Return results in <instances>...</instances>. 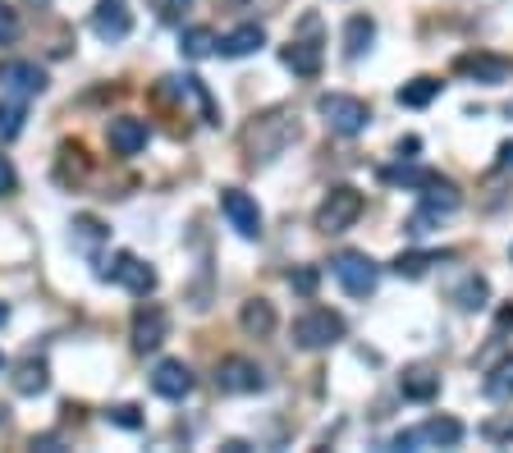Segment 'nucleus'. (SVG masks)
Listing matches in <instances>:
<instances>
[{
    "label": "nucleus",
    "instance_id": "f257e3e1",
    "mask_svg": "<svg viewBox=\"0 0 513 453\" xmlns=\"http://www.w3.org/2000/svg\"><path fill=\"white\" fill-rule=\"evenodd\" d=\"M298 142V119L294 110H266V115H257L243 129V156H248L252 165H266L275 161V156H284V151Z\"/></svg>",
    "mask_w": 513,
    "mask_h": 453
},
{
    "label": "nucleus",
    "instance_id": "f03ea898",
    "mask_svg": "<svg viewBox=\"0 0 513 453\" xmlns=\"http://www.w3.org/2000/svg\"><path fill=\"white\" fill-rule=\"evenodd\" d=\"M321 119H326V129L339 133V138H358L367 124H372V106L362 97H349V92H326L317 101Z\"/></svg>",
    "mask_w": 513,
    "mask_h": 453
},
{
    "label": "nucleus",
    "instance_id": "7ed1b4c3",
    "mask_svg": "<svg viewBox=\"0 0 513 453\" xmlns=\"http://www.w3.org/2000/svg\"><path fill=\"white\" fill-rule=\"evenodd\" d=\"M362 206H367V197H362L353 184L330 188V193L321 197V206H317V229L321 234H344L349 225H358Z\"/></svg>",
    "mask_w": 513,
    "mask_h": 453
},
{
    "label": "nucleus",
    "instance_id": "20e7f679",
    "mask_svg": "<svg viewBox=\"0 0 513 453\" xmlns=\"http://www.w3.org/2000/svg\"><path fill=\"white\" fill-rule=\"evenodd\" d=\"M344 339V316L330 312V307H312L294 321V344L307 348V353H317V348H330Z\"/></svg>",
    "mask_w": 513,
    "mask_h": 453
},
{
    "label": "nucleus",
    "instance_id": "39448f33",
    "mask_svg": "<svg viewBox=\"0 0 513 453\" xmlns=\"http://www.w3.org/2000/svg\"><path fill=\"white\" fill-rule=\"evenodd\" d=\"M463 440V421L459 417H431L413 431H399L390 440V449H454Z\"/></svg>",
    "mask_w": 513,
    "mask_h": 453
},
{
    "label": "nucleus",
    "instance_id": "423d86ee",
    "mask_svg": "<svg viewBox=\"0 0 513 453\" xmlns=\"http://www.w3.org/2000/svg\"><path fill=\"white\" fill-rule=\"evenodd\" d=\"M330 270H335V280L344 284L349 298H372L376 284H381V266H376L367 252H339V257L330 261Z\"/></svg>",
    "mask_w": 513,
    "mask_h": 453
},
{
    "label": "nucleus",
    "instance_id": "0eeeda50",
    "mask_svg": "<svg viewBox=\"0 0 513 453\" xmlns=\"http://www.w3.org/2000/svg\"><path fill=\"white\" fill-rule=\"evenodd\" d=\"M101 280H115L120 289L138 293V298H147V293L156 289V270L147 266V261H138L133 252H115V257L101 266Z\"/></svg>",
    "mask_w": 513,
    "mask_h": 453
},
{
    "label": "nucleus",
    "instance_id": "6e6552de",
    "mask_svg": "<svg viewBox=\"0 0 513 453\" xmlns=\"http://www.w3.org/2000/svg\"><path fill=\"white\" fill-rule=\"evenodd\" d=\"M216 389L220 394H262L266 389V371L248 357H220L216 367Z\"/></svg>",
    "mask_w": 513,
    "mask_h": 453
},
{
    "label": "nucleus",
    "instance_id": "1a4fd4ad",
    "mask_svg": "<svg viewBox=\"0 0 513 453\" xmlns=\"http://www.w3.org/2000/svg\"><path fill=\"white\" fill-rule=\"evenodd\" d=\"M0 92L14 97V101L42 97L46 92V69L33 65V60H5V65H0Z\"/></svg>",
    "mask_w": 513,
    "mask_h": 453
},
{
    "label": "nucleus",
    "instance_id": "9d476101",
    "mask_svg": "<svg viewBox=\"0 0 513 453\" xmlns=\"http://www.w3.org/2000/svg\"><path fill=\"white\" fill-rule=\"evenodd\" d=\"M170 339V316H165L161 302H138V312H133V348L138 353H152Z\"/></svg>",
    "mask_w": 513,
    "mask_h": 453
},
{
    "label": "nucleus",
    "instance_id": "9b49d317",
    "mask_svg": "<svg viewBox=\"0 0 513 453\" xmlns=\"http://www.w3.org/2000/svg\"><path fill=\"white\" fill-rule=\"evenodd\" d=\"M193 367L188 362H179V357H165V362H156V371H152V389L161 394V399H170V403H184L188 394H193Z\"/></svg>",
    "mask_w": 513,
    "mask_h": 453
},
{
    "label": "nucleus",
    "instance_id": "f8f14e48",
    "mask_svg": "<svg viewBox=\"0 0 513 453\" xmlns=\"http://www.w3.org/2000/svg\"><path fill=\"white\" fill-rule=\"evenodd\" d=\"M220 211L230 216V225L243 238H262V211H257V202L243 188H220Z\"/></svg>",
    "mask_w": 513,
    "mask_h": 453
},
{
    "label": "nucleus",
    "instance_id": "ddd939ff",
    "mask_svg": "<svg viewBox=\"0 0 513 453\" xmlns=\"http://www.w3.org/2000/svg\"><path fill=\"white\" fill-rule=\"evenodd\" d=\"M147 119H138V115H115L106 124V142H110V151L115 156H138L142 147H147Z\"/></svg>",
    "mask_w": 513,
    "mask_h": 453
},
{
    "label": "nucleus",
    "instance_id": "4468645a",
    "mask_svg": "<svg viewBox=\"0 0 513 453\" xmlns=\"http://www.w3.org/2000/svg\"><path fill=\"white\" fill-rule=\"evenodd\" d=\"M459 69L463 78H477V83H504L513 74V65L504 55H491V51H472V55H459Z\"/></svg>",
    "mask_w": 513,
    "mask_h": 453
},
{
    "label": "nucleus",
    "instance_id": "2eb2a0df",
    "mask_svg": "<svg viewBox=\"0 0 513 453\" xmlns=\"http://www.w3.org/2000/svg\"><path fill=\"white\" fill-rule=\"evenodd\" d=\"M133 28V14L124 10V0H106L97 14H92V33L101 37V42H124Z\"/></svg>",
    "mask_w": 513,
    "mask_h": 453
},
{
    "label": "nucleus",
    "instance_id": "dca6fc26",
    "mask_svg": "<svg viewBox=\"0 0 513 453\" xmlns=\"http://www.w3.org/2000/svg\"><path fill=\"white\" fill-rule=\"evenodd\" d=\"M459 206H463V193H459L454 184H449V179H440V174L422 188V216L440 220V216H454Z\"/></svg>",
    "mask_w": 513,
    "mask_h": 453
},
{
    "label": "nucleus",
    "instance_id": "f3484780",
    "mask_svg": "<svg viewBox=\"0 0 513 453\" xmlns=\"http://www.w3.org/2000/svg\"><path fill=\"white\" fill-rule=\"evenodd\" d=\"M216 46H220L225 60H243V55H252V51H262L266 46V28L262 23H243V28H234V33L220 37Z\"/></svg>",
    "mask_w": 513,
    "mask_h": 453
},
{
    "label": "nucleus",
    "instance_id": "a211bd4d",
    "mask_svg": "<svg viewBox=\"0 0 513 453\" xmlns=\"http://www.w3.org/2000/svg\"><path fill=\"white\" fill-rule=\"evenodd\" d=\"M280 60H284V69H294L298 78H317V74H321V60H326V55H321L317 42H298V37H294V42L284 46Z\"/></svg>",
    "mask_w": 513,
    "mask_h": 453
},
{
    "label": "nucleus",
    "instance_id": "6ab92c4d",
    "mask_svg": "<svg viewBox=\"0 0 513 453\" xmlns=\"http://www.w3.org/2000/svg\"><path fill=\"white\" fill-rule=\"evenodd\" d=\"M55 179H60L65 188H74V184H83V179H88V151H83V142H65V147H60Z\"/></svg>",
    "mask_w": 513,
    "mask_h": 453
},
{
    "label": "nucleus",
    "instance_id": "aec40b11",
    "mask_svg": "<svg viewBox=\"0 0 513 453\" xmlns=\"http://www.w3.org/2000/svg\"><path fill=\"white\" fill-rule=\"evenodd\" d=\"M399 389H404V399H413V403H431L440 394V376L431 367H408L404 376H399Z\"/></svg>",
    "mask_w": 513,
    "mask_h": 453
},
{
    "label": "nucleus",
    "instance_id": "412c9836",
    "mask_svg": "<svg viewBox=\"0 0 513 453\" xmlns=\"http://www.w3.org/2000/svg\"><path fill=\"white\" fill-rule=\"evenodd\" d=\"M239 325L248 330L252 339H266V335H275V307L266 298H252V302H243V312H239Z\"/></svg>",
    "mask_w": 513,
    "mask_h": 453
},
{
    "label": "nucleus",
    "instance_id": "4be33fe9",
    "mask_svg": "<svg viewBox=\"0 0 513 453\" xmlns=\"http://www.w3.org/2000/svg\"><path fill=\"white\" fill-rule=\"evenodd\" d=\"M376 42V19H367V14H353L349 23H344V55L349 60H358L367 46Z\"/></svg>",
    "mask_w": 513,
    "mask_h": 453
},
{
    "label": "nucleus",
    "instance_id": "5701e85b",
    "mask_svg": "<svg viewBox=\"0 0 513 453\" xmlns=\"http://www.w3.org/2000/svg\"><path fill=\"white\" fill-rule=\"evenodd\" d=\"M46 385H51V376H46V362H42V357H23L19 371H14V389H19L23 399H33V394H42Z\"/></svg>",
    "mask_w": 513,
    "mask_h": 453
},
{
    "label": "nucleus",
    "instance_id": "b1692460",
    "mask_svg": "<svg viewBox=\"0 0 513 453\" xmlns=\"http://www.w3.org/2000/svg\"><path fill=\"white\" fill-rule=\"evenodd\" d=\"M436 97H440V78H431V74H422V78H413V83L399 87V106H408V110L431 106Z\"/></svg>",
    "mask_w": 513,
    "mask_h": 453
},
{
    "label": "nucleus",
    "instance_id": "393cba45",
    "mask_svg": "<svg viewBox=\"0 0 513 453\" xmlns=\"http://www.w3.org/2000/svg\"><path fill=\"white\" fill-rule=\"evenodd\" d=\"M486 298H491V284L481 280V275H468V280L454 289V302H459L463 312H481V307H486Z\"/></svg>",
    "mask_w": 513,
    "mask_h": 453
},
{
    "label": "nucleus",
    "instance_id": "a878e982",
    "mask_svg": "<svg viewBox=\"0 0 513 453\" xmlns=\"http://www.w3.org/2000/svg\"><path fill=\"white\" fill-rule=\"evenodd\" d=\"M436 261H440V252H399V257H394V275H404V280H422Z\"/></svg>",
    "mask_w": 513,
    "mask_h": 453
},
{
    "label": "nucleus",
    "instance_id": "bb28decb",
    "mask_svg": "<svg viewBox=\"0 0 513 453\" xmlns=\"http://www.w3.org/2000/svg\"><path fill=\"white\" fill-rule=\"evenodd\" d=\"M179 51H184L188 60H207V55L216 51V33H211V28H188V33L179 37Z\"/></svg>",
    "mask_w": 513,
    "mask_h": 453
},
{
    "label": "nucleus",
    "instance_id": "cd10ccee",
    "mask_svg": "<svg viewBox=\"0 0 513 453\" xmlns=\"http://www.w3.org/2000/svg\"><path fill=\"white\" fill-rule=\"evenodd\" d=\"M97 243H106V225L92 216H78L74 220V248L78 252H97Z\"/></svg>",
    "mask_w": 513,
    "mask_h": 453
},
{
    "label": "nucleus",
    "instance_id": "c85d7f7f",
    "mask_svg": "<svg viewBox=\"0 0 513 453\" xmlns=\"http://www.w3.org/2000/svg\"><path fill=\"white\" fill-rule=\"evenodd\" d=\"M23 119H28V110H23V101H0V142H14L23 133Z\"/></svg>",
    "mask_w": 513,
    "mask_h": 453
},
{
    "label": "nucleus",
    "instance_id": "c756f323",
    "mask_svg": "<svg viewBox=\"0 0 513 453\" xmlns=\"http://www.w3.org/2000/svg\"><path fill=\"white\" fill-rule=\"evenodd\" d=\"M436 179L431 170H413V165H399V170H385V184H399V188H426Z\"/></svg>",
    "mask_w": 513,
    "mask_h": 453
},
{
    "label": "nucleus",
    "instance_id": "7c9ffc66",
    "mask_svg": "<svg viewBox=\"0 0 513 453\" xmlns=\"http://www.w3.org/2000/svg\"><path fill=\"white\" fill-rule=\"evenodd\" d=\"M486 394H491V399H504V403L513 399V362H504V367L486 380Z\"/></svg>",
    "mask_w": 513,
    "mask_h": 453
},
{
    "label": "nucleus",
    "instance_id": "2f4dec72",
    "mask_svg": "<svg viewBox=\"0 0 513 453\" xmlns=\"http://www.w3.org/2000/svg\"><path fill=\"white\" fill-rule=\"evenodd\" d=\"M19 33H23V23H19V10H14V5H0V46L19 42Z\"/></svg>",
    "mask_w": 513,
    "mask_h": 453
},
{
    "label": "nucleus",
    "instance_id": "473e14b6",
    "mask_svg": "<svg viewBox=\"0 0 513 453\" xmlns=\"http://www.w3.org/2000/svg\"><path fill=\"white\" fill-rule=\"evenodd\" d=\"M481 435H486L491 444H513V412L509 417H491L486 426H481Z\"/></svg>",
    "mask_w": 513,
    "mask_h": 453
},
{
    "label": "nucleus",
    "instance_id": "72a5a7b5",
    "mask_svg": "<svg viewBox=\"0 0 513 453\" xmlns=\"http://www.w3.org/2000/svg\"><path fill=\"white\" fill-rule=\"evenodd\" d=\"M156 5V19L161 23H184V14L193 10V0H152Z\"/></svg>",
    "mask_w": 513,
    "mask_h": 453
},
{
    "label": "nucleus",
    "instance_id": "f704fd0d",
    "mask_svg": "<svg viewBox=\"0 0 513 453\" xmlns=\"http://www.w3.org/2000/svg\"><path fill=\"white\" fill-rule=\"evenodd\" d=\"M106 421H115V426H124V431H138V426H142V417H138V408H133V403H120V408H110Z\"/></svg>",
    "mask_w": 513,
    "mask_h": 453
},
{
    "label": "nucleus",
    "instance_id": "c9c22d12",
    "mask_svg": "<svg viewBox=\"0 0 513 453\" xmlns=\"http://www.w3.org/2000/svg\"><path fill=\"white\" fill-rule=\"evenodd\" d=\"M317 284H321V275L312 266H303V270H294V289L303 293V298H312V293H317Z\"/></svg>",
    "mask_w": 513,
    "mask_h": 453
},
{
    "label": "nucleus",
    "instance_id": "e433bc0d",
    "mask_svg": "<svg viewBox=\"0 0 513 453\" xmlns=\"http://www.w3.org/2000/svg\"><path fill=\"white\" fill-rule=\"evenodd\" d=\"M14 188H19V174H14V165L0 156V197H10Z\"/></svg>",
    "mask_w": 513,
    "mask_h": 453
},
{
    "label": "nucleus",
    "instance_id": "4c0bfd02",
    "mask_svg": "<svg viewBox=\"0 0 513 453\" xmlns=\"http://www.w3.org/2000/svg\"><path fill=\"white\" fill-rule=\"evenodd\" d=\"M495 170H513V142H504L500 156H495Z\"/></svg>",
    "mask_w": 513,
    "mask_h": 453
},
{
    "label": "nucleus",
    "instance_id": "58836bf2",
    "mask_svg": "<svg viewBox=\"0 0 513 453\" xmlns=\"http://www.w3.org/2000/svg\"><path fill=\"white\" fill-rule=\"evenodd\" d=\"M225 5H239V10H252V5H257V0H225Z\"/></svg>",
    "mask_w": 513,
    "mask_h": 453
},
{
    "label": "nucleus",
    "instance_id": "ea45409f",
    "mask_svg": "<svg viewBox=\"0 0 513 453\" xmlns=\"http://www.w3.org/2000/svg\"><path fill=\"white\" fill-rule=\"evenodd\" d=\"M5 321H10V307H5V302H0V325H5Z\"/></svg>",
    "mask_w": 513,
    "mask_h": 453
},
{
    "label": "nucleus",
    "instance_id": "a19ab883",
    "mask_svg": "<svg viewBox=\"0 0 513 453\" xmlns=\"http://www.w3.org/2000/svg\"><path fill=\"white\" fill-rule=\"evenodd\" d=\"M37 5H46V0H37Z\"/></svg>",
    "mask_w": 513,
    "mask_h": 453
},
{
    "label": "nucleus",
    "instance_id": "79ce46f5",
    "mask_svg": "<svg viewBox=\"0 0 513 453\" xmlns=\"http://www.w3.org/2000/svg\"><path fill=\"white\" fill-rule=\"evenodd\" d=\"M509 257H513V248H509Z\"/></svg>",
    "mask_w": 513,
    "mask_h": 453
}]
</instances>
